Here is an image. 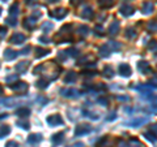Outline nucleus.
Here are the masks:
<instances>
[{"mask_svg": "<svg viewBox=\"0 0 157 147\" xmlns=\"http://www.w3.org/2000/svg\"><path fill=\"white\" fill-rule=\"evenodd\" d=\"M14 20H16V18H12V17H9V18H8L7 21L11 23V25H16V23H17V21H14Z\"/></svg>", "mask_w": 157, "mask_h": 147, "instance_id": "31", "label": "nucleus"}, {"mask_svg": "<svg viewBox=\"0 0 157 147\" xmlns=\"http://www.w3.org/2000/svg\"><path fill=\"white\" fill-rule=\"evenodd\" d=\"M139 69L141 70V73H145V72L149 70V65H148V62H145V61H140L139 62Z\"/></svg>", "mask_w": 157, "mask_h": 147, "instance_id": "8", "label": "nucleus"}, {"mask_svg": "<svg viewBox=\"0 0 157 147\" xmlns=\"http://www.w3.org/2000/svg\"><path fill=\"white\" fill-rule=\"evenodd\" d=\"M37 58H41V56H45V55H46V53H49V51H47V50H42V48H38L37 50Z\"/></svg>", "mask_w": 157, "mask_h": 147, "instance_id": "22", "label": "nucleus"}, {"mask_svg": "<svg viewBox=\"0 0 157 147\" xmlns=\"http://www.w3.org/2000/svg\"><path fill=\"white\" fill-rule=\"evenodd\" d=\"M152 100H153V102H155V103L157 104V97H153V98H152Z\"/></svg>", "mask_w": 157, "mask_h": 147, "instance_id": "35", "label": "nucleus"}, {"mask_svg": "<svg viewBox=\"0 0 157 147\" xmlns=\"http://www.w3.org/2000/svg\"><path fill=\"white\" fill-rule=\"evenodd\" d=\"M81 16H83L84 18H89V17L93 16V12H92V9H90V8H85V9H84V12L81 13Z\"/></svg>", "mask_w": 157, "mask_h": 147, "instance_id": "13", "label": "nucleus"}, {"mask_svg": "<svg viewBox=\"0 0 157 147\" xmlns=\"http://www.w3.org/2000/svg\"><path fill=\"white\" fill-rule=\"evenodd\" d=\"M98 103H101L102 106H106V104H107V99H105V98H98Z\"/></svg>", "mask_w": 157, "mask_h": 147, "instance_id": "26", "label": "nucleus"}, {"mask_svg": "<svg viewBox=\"0 0 157 147\" xmlns=\"http://www.w3.org/2000/svg\"><path fill=\"white\" fill-rule=\"evenodd\" d=\"M75 80H76V74H75L73 72H71V73L66 77V82H73Z\"/></svg>", "mask_w": 157, "mask_h": 147, "instance_id": "18", "label": "nucleus"}, {"mask_svg": "<svg viewBox=\"0 0 157 147\" xmlns=\"http://www.w3.org/2000/svg\"><path fill=\"white\" fill-rule=\"evenodd\" d=\"M12 89H13L14 91H17V92H24V91L28 90V85L24 83V82H20V83H17L16 86H12Z\"/></svg>", "mask_w": 157, "mask_h": 147, "instance_id": "4", "label": "nucleus"}, {"mask_svg": "<svg viewBox=\"0 0 157 147\" xmlns=\"http://www.w3.org/2000/svg\"><path fill=\"white\" fill-rule=\"evenodd\" d=\"M47 85H49V81H39V82H38L39 87H46Z\"/></svg>", "mask_w": 157, "mask_h": 147, "instance_id": "25", "label": "nucleus"}, {"mask_svg": "<svg viewBox=\"0 0 157 147\" xmlns=\"http://www.w3.org/2000/svg\"><path fill=\"white\" fill-rule=\"evenodd\" d=\"M152 9H153L152 3H145V4L143 5V12H144V13H151Z\"/></svg>", "mask_w": 157, "mask_h": 147, "instance_id": "12", "label": "nucleus"}, {"mask_svg": "<svg viewBox=\"0 0 157 147\" xmlns=\"http://www.w3.org/2000/svg\"><path fill=\"white\" fill-rule=\"evenodd\" d=\"M62 141H63V133L55 134V137H54V142H62Z\"/></svg>", "mask_w": 157, "mask_h": 147, "instance_id": "23", "label": "nucleus"}, {"mask_svg": "<svg viewBox=\"0 0 157 147\" xmlns=\"http://www.w3.org/2000/svg\"><path fill=\"white\" fill-rule=\"evenodd\" d=\"M47 122H49L51 126H54V125H56L58 122H59V124H62L63 120L60 119V116H59V115H54V116H50V117L47 119Z\"/></svg>", "mask_w": 157, "mask_h": 147, "instance_id": "2", "label": "nucleus"}, {"mask_svg": "<svg viewBox=\"0 0 157 147\" xmlns=\"http://www.w3.org/2000/svg\"><path fill=\"white\" fill-rule=\"evenodd\" d=\"M109 31L111 33V34H117L118 31V22H113L110 25V28H109Z\"/></svg>", "mask_w": 157, "mask_h": 147, "instance_id": "17", "label": "nucleus"}, {"mask_svg": "<svg viewBox=\"0 0 157 147\" xmlns=\"http://www.w3.org/2000/svg\"><path fill=\"white\" fill-rule=\"evenodd\" d=\"M7 133H9V128L3 126L1 128V137H4V134H7Z\"/></svg>", "mask_w": 157, "mask_h": 147, "instance_id": "27", "label": "nucleus"}, {"mask_svg": "<svg viewBox=\"0 0 157 147\" xmlns=\"http://www.w3.org/2000/svg\"><path fill=\"white\" fill-rule=\"evenodd\" d=\"M99 52H101V55H102V56H107L110 51L107 50V46H102L101 48H99Z\"/></svg>", "mask_w": 157, "mask_h": 147, "instance_id": "19", "label": "nucleus"}, {"mask_svg": "<svg viewBox=\"0 0 157 147\" xmlns=\"http://www.w3.org/2000/svg\"><path fill=\"white\" fill-rule=\"evenodd\" d=\"M16 113L19 116H22V117H24V116H28L29 115V109H28V108H20V109H17Z\"/></svg>", "mask_w": 157, "mask_h": 147, "instance_id": "14", "label": "nucleus"}, {"mask_svg": "<svg viewBox=\"0 0 157 147\" xmlns=\"http://www.w3.org/2000/svg\"><path fill=\"white\" fill-rule=\"evenodd\" d=\"M62 92H64V97H69V98H72V97H76V94H77V91L76 90H63Z\"/></svg>", "mask_w": 157, "mask_h": 147, "instance_id": "11", "label": "nucleus"}, {"mask_svg": "<svg viewBox=\"0 0 157 147\" xmlns=\"http://www.w3.org/2000/svg\"><path fill=\"white\" fill-rule=\"evenodd\" d=\"M17 146H19V145H17L16 142H8L5 147H17Z\"/></svg>", "mask_w": 157, "mask_h": 147, "instance_id": "30", "label": "nucleus"}, {"mask_svg": "<svg viewBox=\"0 0 157 147\" xmlns=\"http://www.w3.org/2000/svg\"><path fill=\"white\" fill-rule=\"evenodd\" d=\"M98 4H99V7H101V8H107V7H110V5L113 4V0H99Z\"/></svg>", "mask_w": 157, "mask_h": 147, "instance_id": "10", "label": "nucleus"}, {"mask_svg": "<svg viewBox=\"0 0 157 147\" xmlns=\"http://www.w3.org/2000/svg\"><path fill=\"white\" fill-rule=\"evenodd\" d=\"M147 121V119H138V120H135V121H131L130 124H131V126H139L140 124H143V122H145Z\"/></svg>", "mask_w": 157, "mask_h": 147, "instance_id": "16", "label": "nucleus"}, {"mask_svg": "<svg viewBox=\"0 0 157 147\" xmlns=\"http://www.w3.org/2000/svg\"><path fill=\"white\" fill-rule=\"evenodd\" d=\"M105 76H106V77H111V76H113V70H111V69H109L107 67L106 68H105Z\"/></svg>", "mask_w": 157, "mask_h": 147, "instance_id": "24", "label": "nucleus"}, {"mask_svg": "<svg viewBox=\"0 0 157 147\" xmlns=\"http://www.w3.org/2000/svg\"><path fill=\"white\" fill-rule=\"evenodd\" d=\"M28 67H29V62L28 61H22V62H20V64H17L16 70L20 72V73H22V72H25L26 69H28Z\"/></svg>", "mask_w": 157, "mask_h": 147, "instance_id": "7", "label": "nucleus"}, {"mask_svg": "<svg viewBox=\"0 0 157 147\" xmlns=\"http://www.w3.org/2000/svg\"><path fill=\"white\" fill-rule=\"evenodd\" d=\"M17 9H19V7H17V4H13L12 7L9 8V14H17Z\"/></svg>", "mask_w": 157, "mask_h": 147, "instance_id": "20", "label": "nucleus"}, {"mask_svg": "<svg viewBox=\"0 0 157 147\" xmlns=\"http://www.w3.org/2000/svg\"><path fill=\"white\" fill-rule=\"evenodd\" d=\"M11 42H12V43H17V44H20V43H22V42H25V37H24L22 34H14L13 37H12Z\"/></svg>", "mask_w": 157, "mask_h": 147, "instance_id": "5", "label": "nucleus"}, {"mask_svg": "<svg viewBox=\"0 0 157 147\" xmlns=\"http://www.w3.org/2000/svg\"><path fill=\"white\" fill-rule=\"evenodd\" d=\"M118 100H128L127 97H118Z\"/></svg>", "mask_w": 157, "mask_h": 147, "instance_id": "33", "label": "nucleus"}, {"mask_svg": "<svg viewBox=\"0 0 157 147\" xmlns=\"http://www.w3.org/2000/svg\"><path fill=\"white\" fill-rule=\"evenodd\" d=\"M58 11V9H56ZM66 13H67V12H66V9H59L58 12H54V16L55 17H58V18H62V17H64L66 16Z\"/></svg>", "mask_w": 157, "mask_h": 147, "instance_id": "15", "label": "nucleus"}, {"mask_svg": "<svg viewBox=\"0 0 157 147\" xmlns=\"http://www.w3.org/2000/svg\"><path fill=\"white\" fill-rule=\"evenodd\" d=\"M80 30H81V34L85 35L86 31H88V28H86V26H80Z\"/></svg>", "mask_w": 157, "mask_h": 147, "instance_id": "28", "label": "nucleus"}, {"mask_svg": "<svg viewBox=\"0 0 157 147\" xmlns=\"http://www.w3.org/2000/svg\"><path fill=\"white\" fill-rule=\"evenodd\" d=\"M16 55H17V53L14 52V51L8 50V51H5V53H4V59L5 60H12L13 58H16Z\"/></svg>", "mask_w": 157, "mask_h": 147, "instance_id": "9", "label": "nucleus"}, {"mask_svg": "<svg viewBox=\"0 0 157 147\" xmlns=\"http://www.w3.org/2000/svg\"><path fill=\"white\" fill-rule=\"evenodd\" d=\"M119 72H120V74H122V76L127 77V76H130V74H131V68H130L127 64H122L119 67Z\"/></svg>", "mask_w": 157, "mask_h": 147, "instance_id": "3", "label": "nucleus"}, {"mask_svg": "<svg viewBox=\"0 0 157 147\" xmlns=\"http://www.w3.org/2000/svg\"><path fill=\"white\" fill-rule=\"evenodd\" d=\"M149 29H151V30H157V23H156V22L149 23Z\"/></svg>", "mask_w": 157, "mask_h": 147, "instance_id": "29", "label": "nucleus"}, {"mask_svg": "<svg viewBox=\"0 0 157 147\" xmlns=\"http://www.w3.org/2000/svg\"><path fill=\"white\" fill-rule=\"evenodd\" d=\"M89 130H90V126H89V125H86V124H81V125H78V126L76 128L75 133H76L77 136H81V134L88 133Z\"/></svg>", "mask_w": 157, "mask_h": 147, "instance_id": "1", "label": "nucleus"}, {"mask_svg": "<svg viewBox=\"0 0 157 147\" xmlns=\"http://www.w3.org/2000/svg\"><path fill=\"white\" fill-rule=\"evenodd\" d=\"M50 3H54V1H58V0H49Z\"/></svg>", "mask_w": 157, "mask_h": 147, "instance_id": "36", "label": "nucleus"}, {"mask_svg": "<svg viewBox=\"0 0 157 147\" xmlns=\"http://www.w3.org/2000/svg\"><path fill=\"white\" fill-rule=\"evenodd\" d=\"M120 12H122V14H125V16H130V14H132L134 9H132V7L125 4V5H122V7H120Z\"/></svg>", "mask_w": 157, "mask_h": 147, "instance_id": "6", "label": "nucleus"}, {"mask_svg": "<svg viewBox=\"0 0 157 147\" xmlns=\"http://www.w3.org/2000/svg\"><path fill=\"white\" fill-rule=\"evenodd\" d=\"M145 137H147L149 141H155V139H156L155 137H151V134H149V133H145Z\"/></svg>", "mask_w": 157, "mask_h": 147, "instance_id": "32", "label": "nucleus"}, {"mask_svg": "<svg viewBox=\"0 0 157 147\" xmlns=\"http://www.w3.org/2000/svg\"><path fill=\"white\" fill-rule=\"evenodd\" d=\"M35 1H37V0H28V1H26V4H28V5H32L33 3H35Z\"/></svg>", "mask_w": 157, "mask_h": 147, "instance_id": "34", "label": "nucleus"}, {"mask_svg": "<svg viewBox=\"0 0 157 147\" xmlns=\"http://www.w3.org/2000/svg\"><path fill=\"white\" fill-rule=\"evenodd\" d=\"M37 141H41V136L39 134H33V136H30V138H29V142H37Z\"/></svg>", "mask_w": 157, "mask_h": 147, "instance_id": "21", "label": "nucleus"}]
</instances>
